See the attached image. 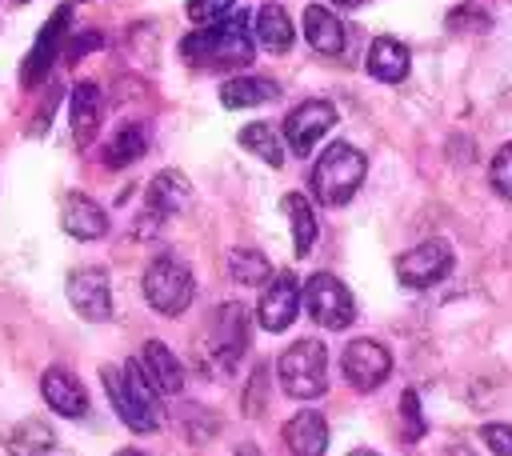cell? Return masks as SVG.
I'll use <instances>...</instances> for the list:
<instances>
[{
	"label": "cell",
	"mask_w": 512,
	"mask_h": 456,
	"mask_svg": "<svg viewBox=\"0 0 512 456\" xmlns=\"http://www.w3.org/2000/svg\"><path fill=\"white\" fill-rule=\"evenodd\" d=\"M104 392L120 416V424H128L132 432H156L164 412H160V392L152 388V380L144 376L140 360L128 364H108L104 372Z\"/></svg>",
	"instance_id": "obj_1"
},
{
	"label": "cell",
	"mask_w": 512,
	"mask_h": 456,
	"mask_svg": "<svg viewBox=\"0 0 512 456\" xmlns=\"http://www.w3.org/2000/svg\"><path fill=\"white\" fill-rule=\"evenodd\" d=\"M256 52V36L248 28V16H228L220 24H208L192 36L180 40V56L188 64H204V68H236V64H248Z\"/></svg>",
	"instance_id": "obj_2"
},
{
	"label": "cell",
	"mask_w": 512,
	"mask_h": 456,
	"mask_svg": "<svg viewBox=\"0 0 512 456\" xmlns=\"http://www.w3.org/2000/svg\"><path fill=\"white\" fill-rule=\"evenodd\" d=\"M364 172H368L364 152L352 148L348 140H336V144H328V148L320 152V160L312 164L308 184H312V196H316L320 204L340 208V204H348V200L356 196V188L364 184Z\"/></svg>",
	"instance_id": "obj_3"
},
{
	"label": "cell",
	"mask_w": 512,
	"mask_h": 456,
	"mask_svg": "<svg viewBox=\"0 0 512 456\" xmlns=\"http://www.w3.org/2000/svg\"><path fill=\"white\" fill-rule=\"evenodd\" d=\"M280 388L292 400H316L328 392V348L320 340H296L276 360Z\"/></svg>",
	"instance_id": "obj_4"
},
{
	"label": "cell",
	"mask_w": 512,
	"mask_h": 456,
	"mask_svg": "<svg viewBox=\"0 0 512 456\" xmlns=\"http://www.w3.org/2000/svg\"><path fill=\"white\" fill-rule=\"evenodd\" d=\"M144 300L160 312V316H180L188 304H192V292H196V280H192V268L180 260V256H172V252H164V256H156L148 268H144Z\"/></svg>",
	"instance_id": "obj_5"
},
{
	"label": "cell",
	"mask_w": 512,
	"mask_h": 456,
	"mask_svg": "<svg viewBox=\"0 0 512 456\" xmlns=\"http://www.w3.org/2000/svg\"><path fill=\"white\" fill-rule=\"evenodd\" d=\"M244 344H248V312L240 304H220L212 312V324H208L200 360L212 372H232L236 360L244 356Z\"/></svg>",
	"instance_id": "obj_6"
},
{
	"label": "cell",
	"mask_w": 512,
	"mask_h": 456,
	"mask_svg": "<svg viewBox=\"0 0 512 456\" xmlns=\"http://www.w3.org/2000/svg\"><path fill=\"white\" fill-rule=\"evenodd\" d=\"M300 304L308 308V316L328 328V332H344L356 320V300L344 288V280H336L332 272H316L308 276V284L300 288Z\"/></svg>",
	"instance_id": "obj_7"
},
{
	"label": "cell",
	"mask_w": 512,
	"mask_h": 456,
	"mask_svg": "<svg viewBox=\"0 0 512 456\" xmlns=\"http://www.w3.org/2000/svg\"><path fill=\"white\" fill-rule=\"evenodd\" d=\"M452 272V248L448 240H424L416 248H408L396 260V280L404 288H432Z\"/></svg>",
	"instance_id": "obj_8"
},
{
	"label": "cell",
	"mask_w": 512,
	"mask_h": 456,
	"mask_svg": "<svg viewBox=\"0 0 512 456\" xmlns=\"http://www.w3.org/2000/svg\"><path fill=\"white\" fill-rule=\"evenodd\" d=\"M340 368H344V380L356 388V392H372V388H380L384 380H388V372H392V356H388V348L384 344H376V340H352L344 352H340Z\"/></svg>",
	"instance_id": "obj_9"
},
{
	"label": "cell",
	"mask_w": 512,
	"mask_h": 456,
	"mask_svg": "<svg viewBox=\"0 0 512 456\" xmlns=\"http://www.w3.org/2000/svg\"><path fill=\"white\" fill-rule=\"evenodd\" d=\"M332 124H336V108L328 100H304L284 116V140L296 156H312V148Z\"/></svg>",
	"instance_id": "obj_10"
},
{
	"label": "cell",
	"mask_w": 512,
	"mask_h": 456,
	"mask_svg": "<svg viewBox=\"0 0 512 456\" xmlns=\"http://www.w3.org/2000/svg\"><path fill=\"white\" fill-rule=\"evenodd\" d=\"M68 304L80 320H108L112 316V288H108V272L104 268H76L68 276Z\"/></svg>",
	"instance_id": "obj_11"
},
{
	"label": "cell",
	"mask_w": 512,
	"mask_h": 456,
	"mask_svg": "<svg viewBox=\"0 0 512 456\" xmlns=\"http://www.w3.org/2000/svg\"><path fill=\"white\" fill-rule=\"evenodd\" d=\"M300 312V280L292 272H280L268 280L260 304H256V324L264 332H284Z\"/></svg>",
	"instance_id": "obj_12"
},
{
	"label": "cell",
	"mask_w": 512,
	"mask_h": 456,
	"mask_svg": "<svg viewBox=\"0 0 512 456\" xmlns=\"http://www.w3.org/2000/svg\"><path fill=\"white\" fill-rule=\"evenodd\" d=\"M68 20H72L68 4H64V8H56V12L44 20V28H40V36H36L32 52H28V56H24V64H20V84H36V80H44V76H48V68L56 64V56H60V48H64Z\"/></svg>",
	"instance_id": "obj_13"
},
{
	"label": "cell",
	"mask_w": 512,
	"mask_h": 456,
	"mask_svg": "<svg viewBox=\"0 0 512 456\" xmlns=\"http://www.w3.org/2000/svg\"><path fill=\"white\" fill-rule=\"evenodd\" d=\"M192 204V184L184 180V172H176V168H164V172H156L152 176V184H148V212L140 216V236L148 232V224L160 216V220H168V216H176V212H184Z\"/></svg>",
	"instance_id": "obj_14"
},
{
	"label": "cell",
	"mask_w": 512,
	"mask_h": 456,
	"mask_svg": "<svg viewBox=\"0 0 512 456\" xmlns=\"http://www.w3.org/2000/svg\"><path fill=\"white\" fill-rule=\"evenodd\" d=\"M40 392H44L48 408L60 412V416H68V420H80V416L88 412V392H84V384L76 380V372L64 368V364H52V368L40 376Z\"/></svg>",
	"instance_id": "obj_15"
},
{
	"label": "cell",
	"mask_w": 512,
	"mask_h": 456,
	"mask_svg": "<svg viewBox=\"0 0 512 456\" xmlns=\"http://www.w3.org/2000/svg\"><path fill=\"white\" fill-rule=\"evenodd\" d=\"M100 116H104V96L92 80H80L72 88V100H68V124H72V140L76 148H88L96 140V128H100Z\"/></svg>",
	"instance_id": "obj_16"
},
{
	"label": "cell",
	"mask_w": 512,
	"mask_h": 456,
	"mask_svg": "<svg viewBox=\"0 0 512 456\" xmlns=\"http://www.w3.org/2000/svg\"><path fill=\"white\" fill-rule=\"evenodd\" d=\"M60 228L72 240H100L108 232V212L96 200H88L84 192H68L60 204Z\"/></svg>",
	"instance_id": "obj_17"
},
{
	"label": "cell",
	"mask_w": 512,
	"mask_h": 456,
	"mask_svg": "<svg viewBox=\"0 0 512 456\" xmlns=\"http://www.w3.org/2000/svg\"><path fill=\"white\" fill-rule=\"evenodd\" d=\"M284 444L292 456H324L328 452V424L320 412L304 408L284 424Z\"/></svg>",
	"instance_id": "obj_18"
},
{
	"label": "cell",
	"mask_w": 512,
	"mask_h": 456,
	"mask_svg": "<svg viewBox=\"0 0 512 456\" xmlns=\"http://www.w3.org/2000/svg\"><path fill=\"white\" fill-rule=\"evenodd\" d=\"M412 68V56L408 48L396 40V36H376L372 48H368V76L380 80V84H400Z\"/></svg>",
	"instance_id": "obj_19"
},
{
	"label": "cell",
	"mask_w": 512,
	"mask_h": 456,
	"mask_svg": "<svg viewBox=\"0 0 512 456\" xmlns=\"http://www.w3.org/2000/svg\"><path fill=\"white\" fill-rule=\"evenodd\" d=\"M140 368H144V376L152 380L156 392L176 396V392L184 388V368H180V360L172 356V348L160 344V340H148V344H144V352H140Z\"/></svg>",
	"instance_id": "obj_20"
},
{
	"label": "cell",
	"mask_w": 512,
	"mask_h": 456,
	"mask_svg": "<svg viewBox=\"0 0 512 456\" xmlns=\"http://www.w3.org/2000/svg\"><path fill=\"white\" fill-rule=\"evenodd\" d=\"M256 44L264 48V52H288L292 48V40H296V28H292V16L276 4V0H268V4H260V12H256Z\"/></svg>",
	"instance_id": "obj_21"
},
{
	"label": "cell",
	"mask_w": 512,
	"mask_h": 456,
	"mask_svg": "<svg viewBox=\"0 0 512 456\" xmlns=\"http://www.w3.org/2000/svg\"><path fill=\"white\" fill-rule=\"evenodd\" d=\"M304 36L320 56H340L344 52V24L324 4H308L304 8Z\"/></svg>",
	"instance_id": "obj_22"
},
{
	"label": "cell",
	"mask_w": 512,
	"mask_h": 456,
	"mask_svg": "<svg viewBox=\"0 0 512 456\" xmlns=\"http://www.w3.org/2000/svg\"><path fill=\"white\" fill-rule=\"evenodd\" d=\"M276 96H280L276 80H264V76H232L220 88L224 108H256V104H272Z\"/></svg>",
	"instance_id": "obj_23"
},
{
	"label": "cell",
	"mask_w": 512,
	"mask_h": 456,
	"mask_svg": "<svg viewBox=\"0 0 512 456\" xmlns=\"http://www.w3.org/2000/svg\"><path fill=\"white\" fill-rule=\"evenodd\" d=\"M144 152H148V132H144V124H120V128L112 132V140L104 144V164H108V168H128V164H136Z\"/></svg>",
	"instance_id": "obj_24"
},
{
	"label": "cell",
	"mask_w": 512,
	"mask_h": 456,
	"mask_svg": "<svg viewBox=\"0 0 512 456\" xmlns=\"http://www.w3.org/2000/svg\"><path fill=\"white\" fill-rule=\"evenodd\" d=\"M8 448H12V456H44V452L56 448V432H52L44 420L28 416V420H20V424L8 432Z\"/></svg>",
	"instance_id": "obj_25"
},
{
	"label": "cell",
	"mask_w": 512,
	"mask_h": 456,
	"mask_svg": "<svg viewBox=\"0 0 512 456\" xmlns=\"http://www.w3.org/2000/svg\"><path fill=\"white\" fill-rule=\"evenodd\" d=\"M284 212H288V220H292L296 256H308L312 244H316V212H312V204H308L300 192H288V196H284Z\"/></svg>",
	"instance_id": "obj_26"
},
{
	"label": "cell",
	"mask_w": 512,
	"mask_h": 456,
	"mask_svg": "<svg viewBox=\"0 0 512 456\" xmlns=\"http://www.w3.org/2000/svg\"><path fill=\"white\" fill-rule=\"evenodd\" d=\"M228 276L236 284H244V288H256V284H268L272 280V264L256 248H232L228 252Z\"/></svg>",
	"instance_id": "obj_27"
},
{
	"label": "cell",
	"mask_w": 512,
	"mask_h": 456,
	"mask_svg": "<svg viewBox=\"0 0 512 456\" xmlns=\"http://www.w3.org/2000/svg\"><path fill=\"white\" fill-rule=\"evenodd\" d=\"M240 144L248 152H256L268 168H280L284 164V148H280V136L272 132V124H244L240 128Z\"/></svg>",
	"instance_id": "obj_28"
},
{
	"label": "cell",
	"mask_w": 512,
	"mask_h": 456,
	"mask_svg": "<svg viewBox=\"0 0 512 456\" xmlns=\"http://www.w3.org/2000/svg\"><path fill=\"white\" fill-rule=\"evenodd\" d=\"M232 8H236V0H188V4H184L188 20H192L196 28H208V24L228 20V16H232Z\"/></svg>",
	"instance_id": "obj_29"
},
{
	"label": "cell",
	"mask_w": 512,
	"mask_h": 456,
	"mask_svg": "<svg viewBox=\"0 0 512 456\" xmlns=\"http://www.w3.org/2000/svg\"><path fill=\"white\" fill-rule=\"evenodd\" d=\"M268 404V364H256L244 388V416H260Z\"/></svg>",
	"instance_id": "obj_30"
},
{
	"label": "cell",
	"mask_w": 512,
	"mask_h": 456,
	"mask_svg": "<svg viewBox=\"0 0 512 456\" xmlns=\"http://www.w3.org/2000/svg\"><path fill=\"white\" fill-rule=\"evenodd\" d=\"M488 180H492L496 196L512 200V140H508L504 148H496V156H492V168H488Z\"/></svg>",
	"instance_id": "obj_31"
},
{
	"label": "cell",
	"mask_w": 512,
	"mask_h": 456,
	"mask_svg": "<svg viewBox=\"0 0 512 456\" xmlns=\"http://www.w3.org/2000/svg\"><path fill=\"white\" fill-rule=\"evenodd\" d=\"M400 416H404V436L408 440H420L424 436V416H420V396L412 388L400 396Z\"/></svg>",
	"instance_id": "obj_32"
},
{
	"label": "cell",
	"mask_w": 512,
	"mask_h": 456,
	"mask_svg": "<svg viewBox=\"0 0 512 456\" xmlns=\"http://www.w3.org/2000/svg\"><path fill=\"white\" fill-rule=\"evenodd\" d=\"M480 440L492 456H512V428L508 424H484L480 428Z\"/></svg>",
	"instance_id": "obj_33"
},
{
	"label": "cell",
	"mask_w": 512,
	"mask_h": 456,
	"mask_svg": "<svg viewBox=\"0 0 512 456\" xmlns=\"http://www.w3.org/2000/svg\"><path fill=\"white\" fill-rule=\"evenodd\" d=\"M448 28H452V32H464V28H488V16H484L480 8H472V4H464V8H456V12L448 16Z\"/></svg>",
	"instance_id": "obj_34"
},
{
	"label": "cell",
	"mask_w": 512,
	"mask_h": 456,
	"mask_svg": "<svg viewBox=\"0 0 512 456\" xmlns=\"http://www.w3.org/2000/svg\"><path fill=\"white\" fill-rule=\"evenodd\" d=\"M88 48H100V32H84V36L68 48V60H76V56H80V52H88Z\"/></svg>",
	"instance_id": "obj_35"
},
{
	"label": "cell",
	"mask_w": 512,
	"mask_h": 456,
	"mask_svg": "<svg viewBox=\"0 0 512 456\" xmlns=\"http://www.w3.org/2000/svg\"><path fill=\"white\" fill-rule=\"evenodd\" d=\"M232 456H260V448H256V444H236Z\"/></svg>",
	"instance_id": "obj_36"
},
{
	"label": "cell",
	"mask_w": 512,
	"mask_h": 456,
	"mask_svg": "<svg viewBox=\"0 0 512 456\" xmlns=\"http://www.w3.org/2000/svg\"><path fill=\"white\" fill-rule=\"evenodd\" d=\"M332 4H340V8H360L364 0H332Z\"/></svg>",
	"instance_id": "obj_37"
},
{
	"label": "cell",
	"mask_w": 512,
	"mask_h": 456,
	"mask_svg": "<svg viewBox=\"0 0 512 456\" xmlns=\"http://www.w3.org/2000/svg\"><path fill=\"white\" fill-rule=\"evenodd\" d=\"M116 456H144V452H136V448H124V452H116Z\"/></svg>",
	"instance_id": "obj_38"
},
{
	"label": "cell",
	"mask_w": 512,
	"mask_h": 456,
	"mask_svg": "<svg viewBox=\"0 0 512 456\" xmlns=\"http://www.w3.org/2000/svg\"><path fill=\"white\" fill-rule=\"evenodd\" d=\"M348 456H376V452H368V448H356V452H348Z\"/></svg>",
	"instance_id": "obj_39"
}]
</instances>
